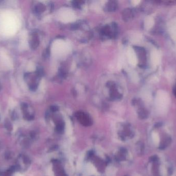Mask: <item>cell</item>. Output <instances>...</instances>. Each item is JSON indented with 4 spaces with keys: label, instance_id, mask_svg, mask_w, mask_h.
Wrapping results in <instances>:
<instances>
[{
    "label": "cell",
    "instance_id": "obj_5",
    "mask_svg": "<svg viewBox=\"0 0 176 176\" xmlns=\"http://www.w3.org/2000/svg\"><path fill=\"white\" fill-rule=\"evenodd\" d=\"M174 96L176 97V85H175V86L174 88Z\"/></svg>",
    "mask_w": 176,
    "mask_h": 176
},
{
    "label": "cell",
    "instance_id": "obj_2",
    "mask_svg": "<svg viewBox=\"0 0 176 176\" xmlns=\"http://www.w3.org/2000/svg\"><path fill=\"white\" fill-rule=\"evenodd\" d=\"M39 42V40L38 37L37 36V35L36 34H33L32 35L31 39L30 42V47L33 49L36 48L38 46Z\"/></svg>",
    "mask_w": 176,
    "mask_h": 176
},
{
    "label": "cell",
    "instance_id": "obj_1",
    "mask_svg": "<svg viewBox=\"0 0 176 176\" xmlns=\"http://www.w3.org/2000/svg\"><path fill=\"white\" fill-rule=\"evenodd\" d=\"M42 75L41 70H37L35 73H28L24 75V79L27 83L30 90L34 91L38 86V81L40 76Z\"/></svg>",
    "mask_w": 176,
    "mask_h": 176
},
{
    "label": "cell",
    "instance_id": "obj_3",
    "mask_svg": "<svg viewBox=\"0 0 176 176\" xmlns=\"http://www.w3.org/2000/svg\"><path fill=\"white\" fill-rule=\"evenodd\" d=\"M34 11L36 13H40L44 10V6L42 4H38L34 7Z\"/></svg>",
    "mask_w": 176,
    "mask_h": 176
},
{
    "label": "cell",
    "instance_id": "obj_6",
    "mask_svg": "<svg viewBox=\"0 0 176 176\" xmlns=\"http://www.w3.org/2000/svg\"><path fill=\"white\" fill-rule=\"evenodd\" d=\"M15 176H22V175L21 174H19V173H18V174H16Z\"/></svg>",
    "mask_w": 176,
    "mask_h": 176
},
{
    "label": "cell",
    "instance_id": "obj_4",
    "mask_svg": "<svg viewBox=\"0 0 176 176\" xmlns=\"http://www.w3.org/2000/svg\"><path fill=\"white\" fill-rule=\"evenodd\" d=\"M108 10L109 11H113L116 8V4L114 2H110L108 4Z\"/></svg>",
    "mask_w": 176,
    "mask_h": 176
}]
</instances>
